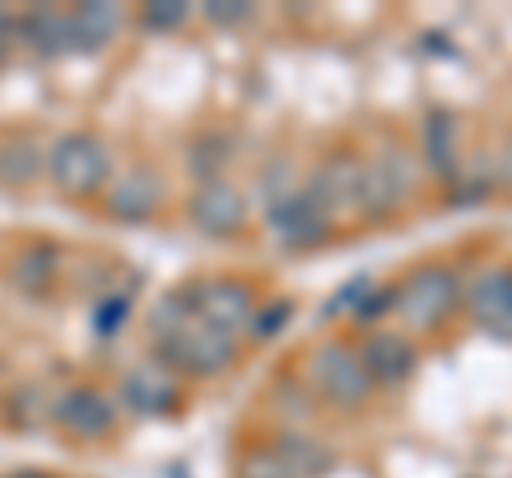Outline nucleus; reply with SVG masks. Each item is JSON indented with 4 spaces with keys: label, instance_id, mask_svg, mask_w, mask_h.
Returning <instances> with one entry per match:
<instances>
[{
    "label": "nucleus",
    "instance_id": "30",
    "mask_svg": "<svg viewBox=\"0 0 512 478\" xmlns=\"http://www.w3.org/2000/svg\"><path fill=\"white\" fill-rule=\"evenodd\" d=\"M124 321H128V295H107L90 312V325L99 333H116V329H124Z\"/></svg>",
    "mask_w": 512,
    "mask_h": 478
},
{
    "label": "nucleus",
    "instance_id": "1",
    "mask_svg": "<svg viewBox=\"0 0 512 478\" xmlns=\"http://www.w3.org/2000/svg\"><path fill=\"white\" fill-rule=\"evenodd\" d=\"M461 295H466V278L457 265H419L402 282H393V321L406 338L410 333L436 338L461 316Z\"/></svg>",
    "mask_w": 512,
    "mask_h": 478
},
{
    "label": "nucleus",
    "instance_id": "26",
    "mask_svg": "<svg viewBox=\"0 0 512 478\" xmlns=\"http://www.w3.org/2000/svg\"><path fill=\"white\" fill-rule=\"evenodd\" d=\"M256 188H261V210H269V205H278L295 193V188H303V180H295V158L291 154H278L269 158L261 180H256Z\"/></svg>",
    "mask_w": 512,
    "mask_h": 478
},
{
    "label": "nucleus",
    "instance_id": "13",
    "mask_svg": "<svg viewBox=\"0 0 512 478\" xmlns=\"http://www.w3.org/2000/svg\"><path fill=\"white\" fill-rule=\"evenodd\" d=\"M461 316H470L491 338L512 342V265H487L483 274L466 278Z\"/></svg>",
    "mask_w": 512,
    "mask_h": 478
},
{
    "label": "nucleus",
    "instance_id": "32",
    "mask_svg": "<svg viewBox=\"0 0 512 478\" xmlns=\"http://www.w3.org/2000/svg\"><path fill=\"white\" fill-rule=\"evenodd\" d=\"M13 47H18V13L0 9V69H5V60L13 56Z\"/></svg>",
    "mask_w": 512,
    "mask_h": 478
},
{
    "label": "nucleus",
    "instance_id": "31",
    "mask_svg": "<svg viewBox=\"0 0 512 478\" xmlns=\"http://www.w3.org/2000/svg\"><path fill=\"white\" fill-rule=\"evenodd\" d=\"M205 18H210L214 26H239L252 18V5H244V0H231V5H205Z\"/></svg>",
    "mask_w": 512,
    "mask_h": 478
},
{
    "label": "nucleus",
    "instance_id": "20",
    "mask_svg": "<svg viewBox=\"0 0 512 478\" xmlns=\"http://www.w3.org/2000/svg\"><path fill=\"white\" fill-rule=\"evenodd\" d=\"M269 444L282 453V461L291 466L299 478H320L333 470V449L329 444H320L316 436H308L303 427H278Z\"/></svg>",
    "mask_w": 512,
    "mask_h": 478
},
{
    "label": "nucleus",
    "instance_id": "8",
    "mask_svg": "<svg viewBox=\"0 0 512 478\" xmlns=\"http://www.w3.org/2000/svg\"><path fill=\"white\" fill-rule=\"evenodd\" d=\"M120 423V402L99 385H64L52 402V427L77 444L107 440Z\"/></svg>",
    "mask_w": 512,
    "mask_h": 478
},
{
    "label": "nucleus",
    "instance_id": "27",
    "mask_svg": "<svg viewBox=\"0 0 512 478\" xmlns=\"http://www.w3.org/2000/svg\"><path fill=\"white\" fill-rule=\"evenodd\" d=\"M235 478H299V474H295L291 466H286L282 453L265 440L261 449L239 453V461H235Z\"/></svg>",
    "mask_w": 512,
    "mask_h": 478
},
{
    "label": "nucleus",
    "instance_id": "21",
    "mask_svg": "<svg viewBox=\"0 0 512 478\" xmlns=\"http://www.w3.org/2000/svg\"><path fill=\"white\" fill-rule=\"evenodd\" d=\"M231 158H235V141L231 133H197L184 150V167L192 175V184H210V180H227L231 171Z\"/></svg>",
    "mask_w": 512,
    "mask_h": 478
},
{
    "label": "nucleus",
    "instance_id": "14",
    "mask_svg": "<svg viewBox=\"0 0 512 478\" xmlns=\"http://www.w3.org/2000/svg\"><path fill=\"white\" fill-rule=\"evenodd\" d=\"M359 355L367 363V376H372L376 393L380 389H402L406 380L419 368V350H414V338H406L402 329H372L359 342Z\"/></svg>",
    "mask_w": 512,
    "mask_h": 478
},
{
    "label": "nucleus",
    "instance_id": "19",
    "mask_svg": "<svg viewBox=\"0 0 512 478\" xmlns=\"http://www.w3.org/2000/svg\"><path fill=\"white\" fill-rule=\"evenodd\" d=\"M69 18H73V52H103V47L116 43L128 13L120 5H73Z\"/></svg>",
    "mask_w": 512,
    "mask_h": 478
},
{
    "label": "nucleus",
    "instance_id": "18",
    "mask_svg": "<svg viewBox=\"0 0 512 478\" xmlns=\"http://www.w3.org/2000/svg\"><path fill=\"white\" fill-rule=\"evenodd\" d=\"M43 175H47V146L39 137L13 133V137L0 141V188L22 193V188L39 184Z\"/></svg>",
    "mask_w": 512,
    "mask_h": 478
},
{
    "label": "nucleus",
    "instance_id": "6",
    "mask_svg": "<svg viewBox=\"0 0 512 478\" xmlns=\"http://www.w3.org/2000/svg\"><path fill=\"white\" fill-rule=\"evenodd\" d=\"M303 184H308V193L316 197L320 210L338 222V231L359 222V197H363V154L359 150H350V146L329 150Z\"/></svg>",
    "mask_w": 512,
    "mask_h": 478
},
{
    "label": "nucleus",
    "instance_id": "11",
    "mask_svg": "<svg viewBox=\"0 0 512 478\" xmlns=\"http://www.w3.org/2000/svg\"><path fill=\"white\" fill-rule=\"evenodd\" d=\"M188 222L197 227L201 235L210 239H235L248 231V197L244 188H239L235 180H210V184H192L188 193Z\"/></svg>",
    "mask_w": 512,
    "mask_h": 478
},
{
    "label": "nucleus",
    "instance_id": "24",
    "mask_svg": "<svg viewBox=\"0 0 512 478\" xmlns=\"http://www.w3.org/2000/svg\"><path fill=\"white\" fill-rule=\"evenodd\" d=\"M188 316H192V308H188V291H184V286H175V291L158 295V304H154L150 316H146V329H150L154 346H158V342H167L171 333L188 321Z\"/></svg>",
    "mask_w": 512,
    "mask_h": 478
},
{
    "label": "nucleus",
    "instance_id": "33",
    "mask_svg": "<svg viewBox=\"0 0 512 478\" xmlns=\"http://www.w3.org/2000/svg\"><path fill=\"white\" fill-rule=\"evenodd\" d=\"M500 188L512 197V133H508V141H504V154H500Z\"/></svg>",
    "mask_w": 512,
    "mask_h": 478
},
{
    "label": "nucleus",
    "instance_id": "34",
    "mask_svg": "<svg viewBox=\"0 0 512 478\" xmlns=\"http://www.w3.org/2000/svg\"><path fill=\"white\" fill-rule=\"evenodd\" d=\"M13 478H52V474H35V470H30V474H13Z\"/></svg>",
    "mask_w": 512,
    "mask_h": 478
},
{
    "label": "nucleus",
    "instance_id": "15",
    "mask_svg": "<svg viewBox=\"0 0 512 478\" xmlns=\"http://www.w3.org/2000/svg\"><path fill=\"white\" fill-rule=\"evenodd\" d=\"M419 154H423V167L436 175L440 184H448L453 175L466 167V146H461V120L453 111H427L423 124H419Z\"/></svg>",
    "mask_w": 512,
    "mask_h": 478
},
{
    "label": "nucleus",
    "instance_id": "25",
    "mask_svg": "<svg viewBox=\"0 0 512 478\" xmlns=\"http://www.w3.org/2000/svg\"><path fill=\"white\" fill-rule=\"evenodd\" d=\"M376 286H380V282H376L372 274H355L346 286H338V291L329 295V304L320 308V316H325V321H355L359 308L367 304V299H372Z\"/></svg>",
    "mask_w": 512,
    "mask_h": 478
},
{
    "label": "nucleus",
    "instance_id": "2",
    "mask_svg": "<svg viewBox=\"0 0 512 478\" xmlns=\"http://www.w3.org/2000/svg\"><path fill=\"white\" fill-rule=\"evenodd\" d=\"M299 380L312 389L320 406H333V410H363L376 397V385L367 376L359 346H350L346 338L316 342L299 359Z\"/></svg>",
    "mask_w": 512,
    "mask_h": 478
},
{
    "label": "nucleus",
    "instance_id": "3",
    "mask_svg": "<svg viewBox=\"0 0 512 478\" xmlns=\"http://www.w3.org/2000/svg\"><path fill=\"white\" fill-rule=\"evenodd\" d=\"M423 188V163L414 158L402 141H384V146L363 158V197H359V222L384 227L393 222Z\"/></svg>",
    "mask_w": 512,
    "mask_h": 478
},
{
    "label": "nucleus",
    "instance_id": "7",
    "mask_svg": "<svg viewBox=\"0 0 512 478\" xmlns=\"http://www.w3.org/2000/svg\"><path fill=\"white\" fill-rule=\"evenodd\" d=\"M184 291H188V308L197 321L231 333V338H248L261 299H256V291L244 278H197Z\"/></svg>",
    "mask_w": 512,
    "mask_h": 478
},
{
    "label": "nucleus",
    "instance_id": "5",
    "mask_svg": "<svg viewBox=\"0 0 512 478\" xmlns=\"http://www.w3.org/2000/svg\"><path fill=\"white\" fill-rule=\"evenodd\" d=\"M239 350H244L239 338L197 321V316H188L167 342L154 346V359L167 363L180 380H214V376H227L235 368Z\"/></svg>",
    "mask_w": 512,
    "mask_h": 478
},
{
    "label": "nucleus",
    "instance_id": "17",
    "mask_svg": "<svg viewBox=\"0 0 512 478\" xmlns=\"http://www.w3.org/2000/svg\"><path fill=\"white\" fill-rule=\"evenodd\" d=\"M60 265H64V252H60L56 239H35V244L13 252L9 286L13 291H22V295H30V299H43V295H52V286L60 278Z\"/></svg>",
    "mask_w": 512,
    "mask_h": 478
},
{
    "label": "nucleus",
    "instance_id": "28",
    "mask_svg": "<svg viewBox=\"0 0 512 478\" xmlns=\"http://www.w3.org/2000/svg\"><path fill=\"white\" fill-rule=\"evenodd\" d=\"M291 316H295V304L286 295H278V299H265L261 308H256V321H252V329H248V338L252 342H269V338H278V333L291 325Z\"/></svg>",
    "mask_w": 512,
    "mask_h": 478
},
{
    "label": "nucleus",
    "instance_id": "12",
    "mask_svg": "<svg viewBox=\"0 0 512 478\" xmlns=\"http://www.w3.org/2000/svg\"><path fill=\"white\" fill-rule=\"evenodd\" d=\"M261 214H265V227L278 235V244H282V248H295V252L320 248V244H329V239L342 235L338 222H333V218L316 205V197L308 193V184L295 188V193L286 197V201L269 205V210H261Z\"/></svg>",
    "mask_w": 512,
    "mask_h": 478
},
{
    "label": "nucleus",
    "instance_id": "16",
    "mask_svg": "<svg viewBox=\"0 0 512 478\" xmlns=\"http://www.w3.org/2000/svg\"><path fill=\"white\" fill-rule=\"evenodd\" d=\"M18 47L39 60H56L73 52V18L69 9L35 5L18 13Z\"/></svg>",
    "mask_w": 512,
    "mask_h": 478
},
{
    "label": "nucleus",
    "instance_id": "10",
    "mask_svg": "<svg viewBox=\"0 0 512 478\" xmlns=\"http://www.w3.org/2000/svg\"><path fill=\"white\" fill-rule=\"evenodd\" d=\"M116 402H120V410L137 414V419H171V414L184 410V380L158 359L133 363V368L120 376Z\"/></svg>",
    "mask_w": 512,
    "mask_h": 478
},
{
    "label": "nucleus",
    "instance_id": "29",
    "mask_svg": "<svg viewBox=\"0 0 512 478\" xmlns=\"http://www.w3.org/2000/svg\"><path fill=\"white\" fill-rule=\"evenodd\" d=\"M192 18V9L180 5V0H158V5H146L137 13L141 30H154V35H167V30H180Z\"/></svg>",
    "mask_w": 512,
    "mask_h": 478
},
{
    "label": "nucleus",
    "instance_id": "23",
    "mask_svg": "<svg viewBox=\"0 0 512 478\" xmlns=\"http://www.w3.org/2000/svg\"><path fill=\"white\" fill-rule=\"evenodd\" d=\"M269 406L282 414V427H308L316 419V410H320V402L312 397V389L299 380V372L278 380L274 393H269Z\"/></svg>",
    "mask_w": 512,
    "mask_h": 478
},
{
    "label": "nucleus",
    "instance_id": "4",
    "mask_svg": "<svg viewBox=\"0 0 512 478\" xmlns=\"http://www.w3.org/2000/svg\"><path fill=\"white\" fill-rule=\"evenodd\" d=\"M111 175V150L94 133H64L47 146V180L64 201H99Z\"/></svg>",
    "mask_w": 512,
    "mask_h": 478
},
{
    "label": "nucleus",
    "instance_id": "9",
    "mask_svg": "<svg viewBox=\"0 0 512 478\" xmlns=\"http://www.w3.org/2000/svg\"><path fill=\"white\" fill-rule=\"evenodd\" d=\"M103 201V214L111 222H124V227H141L150 222L158 210L167 205V180L154 163H128L111 175Z\"/></svg>",
    "mask_w": 512,
    "mask_h": 478
},
{
    "label": "nucleus",
    "instance_id": "22",
    "mask_svg": "<svg viewBox=\"0 0 512 478\" xmlns=\"http://www.w3.org/2000/svg\"><path fill=\"white\" fill-rule=\"evenodd\" d=\"M52 402H56V393L43 380H22L9 393V402H0V410H5V423L13 432H35V427L52 423Z\"/></svg>",
    "mask_w": 512,
    "mask_h": 478
}]
</instances>
